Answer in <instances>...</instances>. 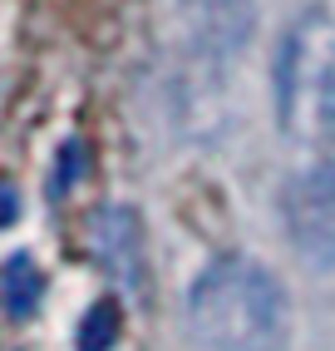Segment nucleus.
I'll return each mask as SVG.
<instances>
[{"mask_svg":"<svg viewBox=\"0 0 335 351\" xmlns=\"http://www.w3.org/2000/svg\"><path fill=\"white\" fill-rule=\"evenodd\" d=\"M187 322L202 351H286L291 297L271 267L252 257H217L187 292Z\"/></svg>","mask_w":335,"mask_h":351,"instance_id":"obj_1","label":"nucleus"},{"mask_svg":"<svg viewBox=\"0 0 335 351\" xmlns=\"http://www.w3.org/2000/svg\"><path fill=\"white\" fill-rule=\"evenodd\" d=\"M271 104L286 138L335 149V10H310L281 35L271 64Z\"/></svg>","mask_w":335,"mask_h":351,"instance_id":"obj_2","label":"nucleus"},{"mask_svg":"<svg viewBox=\"0 0 335 351\" xmlns=\"http://www.w3.org/2000/svg\"><path fill=\"white\" fill-rule=\"evenodd\" d=\"M281 228L310 272H335V158L310 163L286 183Z\"/></svg>","mask_w":335,"mask_h":351,"instance_id":"obj_3","label":"nucleus"},{"mask_svg":"<svg viewBox=\"0 0 335 351\" xmlns=\"http://www.w3.org/2000/svg\"><path fill=\"white\" fill-rule=\"evenodd\" d=\"M187 40L212 60H237L256 35V0H178Z\"/></svg>","mask_w":335,"mask_h":351,"instance_id":"obj_4","label":"nucleus"},{"mask_svg":"<svg viewBox=\"0 0 335 351\" xmlns=\"http://www.w3.org/2000/svg\"><path fill=\"white\" fill-rule=\"evenodd\" d=\"M89 252L118 287H143V223L133 208L124 203H104L99 213L89 218Z\"/></svg>","mask_w":335,"mask_h":351,"instance_id":"obj_5","label":"nucleus"},{"mask_svg":"<svg viewBox=\"0 0 335 351\" xmlns=\"http://www.w3.org/2000/svg\"><path fill=\"white\" fill-rule=\"evenodd\" d=\"M35 302H40V272H35L30 257H15V263L5 267V307L15 317H30Z\"/></svg>","mask_w":335,"mask_h":351,"instance_id":"obj_6","label":"nucleus"},{"mask_svg":"<svg viewBox=\"0 0 335 351\" xmlns=\"http://www.w3.org/2000/svg\"><path fill=\"white\" fill-rule=\"evenodd\" d=\"M113 341H118V307L113 302H94L79 326V351H109Z\"/></svg>","mask_w":335,"mask_h":351,"instance_id":"obj_7","label":"nucleus"},{"mask_svg":"<svg viewBox=\"0 0 335 351\" xmlns=\"http://www.w3.org/2000/svg\"><path fill=\"white\" fill-rule=\"evenodd\" d=\"M20 218V193H15V183H0V228H10Z\"/></svg>","mask_w":335,"mask_h":351,"instance_id":"obj_8","label":"nucleus"}]
</instances>
